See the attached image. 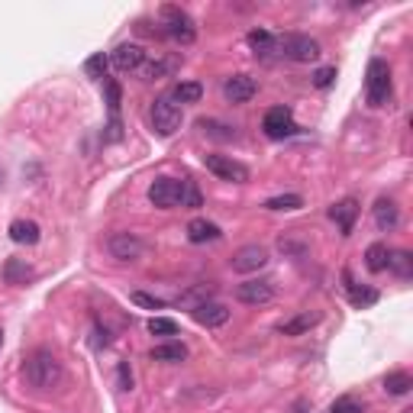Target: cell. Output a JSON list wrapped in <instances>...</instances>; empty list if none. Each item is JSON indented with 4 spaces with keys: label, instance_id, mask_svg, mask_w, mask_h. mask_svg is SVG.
<instances>
[{
    "label": "cell",
    "instance_id": "obj_1",
    "mask_svg": "<svg viewBox=\"0 0 413 413\" xmlns=\"http://www.w3.org/2000/svg\"><path fill=\"white\" fill-rule=\"evenodd\" d=\"M23 375H26L29 387H36V391H52V387L62 381V365H58V358L52 355L49 349H36L33 355L26 358Z\"/></svg>",
    "mask_w": 413,
    "mask_h": 413
},
{
    "label": "cell",
    "instance_id": "obj_2",
    "mask_svg": "<svg viewBox=\"0 0 413 413\" xmlns=\"http://www.w3.org/2000/svg\"><path fill=\"white\" fill-rule=\"evenodd\" d=\"M365 97L371 107H385L391 97V68L381 58H371L368 62V77H365Z\"/></svg>",
    "mask_w": 413,
    "mask_h": 413
},
{
    "label": "cell",
    "instance_id": "obj_3",
    "mask_svg": "<svg viewBox=\"0 0 413 413\" xmlns=\"http://www.w3.org/2000/svg\"><path fill=\"white\" fill-rule=\"evenodd\" d=\"M181 104H175L171 100V94H161V97H155L152 104V129L159 136H175L178 129H181Z\"/></svg>",
    "mask_w": 413,
    "mask_h": 413
},
{
    "label": "cell",
    "instance_id": "obj_4",
    "mask_svg": "<svg viewBox=\"0 0 413 413\" xmlns=\"http://www.w3.org/2000/svg\"><path fill=\"white\" fill-rule=\"evenodd\" d=\"M161 26H165V33L175 39V43L181 45H191L197 39V29H194V20H191L188 10L181 7H161Z\"/></svg>",
    "mask_w": 413,
    "mask_h": 413
},
{
    "label": "cell",
    "instance_id": "obj_5",
    "mask_svg": "<svg viewBox=\"0 0 413 413\" xmlns=\"http://www.w3.org/2000/svg\"><path fill=\"white\" fill-rule=\"evenodd\" d=\"M107 252H110L117 262H136V259H142V252H146V242H142L136 232L119 230V232H110V236H107Z\"/></svg>",
    "mask_w": 413,
    "mask_h": 413
},
{
    "label": "cell",
    "instance_id": "obj_6",
    "mask_svg": "<svg viewBox=\"0 0 413 413\" xmlns=\"http://www.w3.org/2000/svg\"><path fill=\"white\" fill-rule=\"evenodd\" d=\"M203 165H207V171H213L220 181H232V184L249 181V168H245L242 161L232 159V155H203Z\"/></svg>",
    "mask_w": 413,
    "mask_h": 413
},
{
    "label": "cell",
    "instance_id": "obj_7",
    "mask_svg": "<svg viewBox=\"0 0 413 413\" xmlns=\"http://www.w3.org/2000/svg\"><path fill=\"white\" fill-rule=\"evenodd\" d=\"M181 191H184V181H178V178H159L149 188V200L159 210H171V207L181 203Z\"/></svg>",
    "mask_w": 413,
    "mask_h": 413
},
{
    "label": "cell",
    "instance_id": "obj_8",
    "mask_svg": "<svg viewBox=\"0 0 413 413\" xmlns=\"http://www.w3.org/2000/svg\"><path fill=\"white\" fill-rule=\"evenodd\" d=\"M281 45H284V55L291 58V62H316V58H320V43L310 39V36H304V33L284 36Z\"/></svg>",
    "mask_w": 413,
    "mask_h": 413
},
{
    "label": "cell",
    "instance_id": "obj_9",
    "mask_svg": "<svg viewBox=\"0 0 413 413\" xmlns=\"http://www.w3.org/2000/svg\"><path fill=\"white\" fill-rule=\"evenodd\" d=\"M262 129H265L268 139H284V136L297 133V123H294V113L287 107H272L262 119Z\"/></svg>",
    "mask_w": 413,
    "mask_h": 413
},
{
    "label": "cell",
    "instance_id": "obj_10",
    "mask_svg": "<svg viewBox=\"0 0 413 413\" xmlns=\"http://www.w3.org/2000/svg\"><path fill=\"white\" fill-rule=\"evenodd\" d=\"M232 272H239V274H252V272H262V268L268 265V249L265 245H259V242H252V245H242L236 255H232Z\"/></svg>",
    "mask_w": 413,
    "mask_h": 413
},
{
    "label": "cell",
    "instance_id": "obj_11",
    "mask_svg": "<svg viewBox=\"0 0 413 413\" xmlns=\"http://www.w3.org/2000/svg\"><path fill=\"white\" fill-rule=\"evenodd\" d=\"M274 297V287L272 281H242L236 287V301L239 304H249V307H262Z\"/></svg>",
    "mask_w": 413,
    "mask_h": 413
},
{
    "label": "cell",
    "instance_id": "obj_12",
    "mask_svg": "<svg viewBox=\"0 0 413 413\" xmlns=\"http://www.w3.org/2000/svg\"><path fill=\"white\" fill-rule=\"evenodd\" d=\"M255 91H259V85H255V77L249 75H232L223 81V97L230 100V104H245V100H252Z\"/></svg>",
    "mask_w": 413,
    "mask_h": 413
},
{
    "label": "cell",
    "instance_id": "obj_13",
    "mask_svg": "<svg viewBox=\"0 0 413 413\" xmlns=\"http://www.w3.org/2000/svg\"><path fill=\"white\" fill-rule=\"evenodd\" d=\"M110 62H113V68H117V71H139L142 65H146V49L136 45V43H123V45L113 49Z\"/></svg>",
    "mask_w": 413,
    "mask_h": 413
},
{
    "label": "cell",
    "instance_id": "obj_14",
    "mask_svg": "<svg viewBox=\"0 0 413 413\" xmlns=\"http://www.w3.org/2000/svg\"><path fill=\"white\" fill-rule=\"evenodd\" d=\"M329 220L339 226L343 236H349L352 226H355V220H358V200L355 197H345V200L333 203V207H329Z\"/></svg>",
    "mask_w": 413,
    "mask_h": 413
},
{
    "label": "cell",
    "instance_id": "obj_15",
    "mask_svg": "<svg viewBox=\"0 0 413 413\" xmlns=\"http://www.w3.org/2000/svg\"><path fill=\"white\" fill-rule=\"evenodd\" d=\"M191 313H194V320L200 323V326H207V329H217V326H223V323L230 320V310H226L223 304H217V301L197 304Z\"/></svg>",
    "mask_w": 413,
    "mask_h": 413
},
{
    "label": "cell",
    "instance_id": "obj_16",
    "mask_svg": "<svg viewBox=\"0 0 413 413\" xmlns=\"http://www.w3.org/2000/svg\"><path fill=\"white\" fill-rule=\"evenodd\" d=\"M320 323V310H304V313L291 316V320H284L278 326L281 336H304V333H310V329Z\"/></svg>",
    "mask_w": 413,
    "mask_h": 413
},
{
    "label": "cell",
    "instance_id": "obj_17",
    "mask_svg": "<svg viewBox=\"0 0 413 413\" xmlns=\"http://www.w3.org/2000/svg\"><path fill=\"white\" fill-rule=\"evenodd\" d=\"M188 239L194 245L213 242V239H220V226L210 223V220H191V223H188Z\"/></svg>",
    "mask_w": 413,
    "mask_h": 413
},
{
    "label": "cell",
    "instance_id": "obj_18",
    "mask_svg": "<svg viewBox=\"0 0 413 413\" xmlns=\"http://www.w3.org/2000/svg\"><path fill=\"white\" fill-rule=\"evenodd\" d=\"M175 68H178V58L168 55V58H155V62L142 65L139 75H142V81H159V77H168Z\"/></svg>",
    "mask_w": 413,
    "mask_h": 413
},
{
    "label": "cell",
    "instance_id": "obj_19",
    "mask_svg": "<svg viewBox=\"0 0 413 413\" xmlns=\"http://www.w3.org/2000/svg\"><path fill=\"white\" fill-rule=\"evenodd\" d=\"M10 239L20 245H36L39 242V226L33 220H14L10 223Z\"/></svg>",
    "mask_w": 413,
    "mask_h": 413
},
{
    "label": "cell",
    "instance_id": "obj_20",
    "mask_svg": "<svg viewBox=\"0 0 413 413\" xmlns=\"http://www.w3.org/2000/svg\"><path fill=\"white\" fill-rule=\"evenodd\" d=\"M4 281L23 287L26 281H33V268H29L23 259H7V265H4Z\"/></svg>",
    "mask_w": 413,
    "mask_h": 413
},
{
    "label": "cell",
    "instance_id": "obj_21",
    "mask_svg": "<svg viewBox=\"0 0 413 413\" xmlns=\"http://www.w3.org/2000/svg\"><path fill=\"white\" fill-rule=\"evenodd\" d=\"M375 223H378V230H394V226L400 223V213H397V203L394 200H378L375 203Z\"/></svg>",
    "mask_w": 413,
    "mask_h": 413
},
{
    "label": "cell",
    "instance_id": "obj_22",
    "mask_svg": "<svg viewBox=\"0 0 413 413\" xmlns=\"http://www.w3.org/2000/svg\"><path fill=\"white\" fill-rule=\"evenodd\" d=\"M387 259H391V249H387L385 242H371L368 252H365V265H368V272H385L387 268Z\"/></svg>",
    "mask_w": 413,
    "mask_h": 413
},
{
    "label": "cell",
    "instance_id": "obj_23",
    "mask_svg": "<svg viewBox=\"0 0 413 413\" xmlns=\"http://www.w3.org/2000/svg\"><path fill=\"white\" fill-rule=\"evenodd\" d=\"M152 358H155V362L175 365V362H184V358H188V349H184L181 343H165V345H155V349H152Z\"/></svg>",
    "mask_w": 413,
    "mask_h": 413
},
{
    "label": "cell",
    "instance_id": "obj_24",
    "mask_svg": "<svg viewBox=\"0 0 413 413\" xmlns=\"http://www.w3.org/2000/svg\"><path fill=\"white\" fill-rule=\"evenodd\" d=\"M410 387H413V378L407 371H391L385 378V391L391 394V397H404V394H410Z\"/></svg>",
    "mask_w": 413,
    "mask_h": 413
},
{
    "label": "cell",
    "instance_id": "obj_25",
    "mask_svg": "<svg viewBox=\"0 0 413 413\" xmlns=\"http://www.w3.org/2000/svg\"><path fill=\"white\" fill-rule=\"evenodd\" d=\"M245 43H249V49H252L255 55H268V52H274V36L268 33V29H252V33L245 36Z\"/></svg>",
    "mask_w": 413,
    "mask_h": 413
},
{
    "label": "cell",
    "instance_id": "obj_26",
    "mask_svg": "<svg viewBox=\"0 0 413 413\" xmlns=\"http://www.w3.org/2000/svg\"><path fill=\"white\" fill-rule=\"evenodd\" d=\"M197 127L203 129V136H210V139H217V142H230V139H236V129L226 127V123H220V119H200Z\"/></svg>",
    "mask_w": 413,
    "mask_h": 413
},
{
    "label": "cell",
    "instance_id": "obj_27",
    "mask_svg": "<svg viewBox=\"0 0 413 413\" xmlns=\"http://www.w3.org/2000/svg\"><path fill=\"white\" fill-rule=\"evenodd\" d=\"M200 97H203V87L197 85V81H181V85H175V91H171V100H175V104H197Z\"/></svg>",
    "mask_w": 413,
    "mask_h": 413
},
{
    "label": "cell",
    "instance_id": "obj_28",
    "mask_svg": "<svg viewBox=\"0 0 413 413\" xmlns=\"http://www.w3.org/2000/svg\"><path fill=\"white\" fill-rule=\"evenodd\" d=\"M301 207H304L301 194H278L265 200V210H301Z\"/></svg>",
    "mask_w": 413,
    "mask_h": 413
},
{
    "label": "cell",
    "instance_id": "obj_29",
    "mask_svg": "<svg viewBox=\"0 0 413 413\" xmlns=\"http://www.w3.org/2000/svg\"><path fill=\"white\" fill-rule=\"evenodd\" d=\"M387 268H394V274H397V278H410V274H413V259H410V252H404V249L391 252V259H387Z\"/></svg>",
    "mask_w": 413,
    "mask_h": 413
},
{
    "label": "cell",
    "instance_id": "obj_30",
    "mask_svg": "<svg viewBox=\"0 0 413 413\" xmlns=\"http://www.w3.org/2000/svg\"><path fill=\"white\" fill-rule=\"evenodd\" d=\"M349 301H352V307H371V304L378 301V291H371V287H358V284H349Z\"/></svg>",
    "mask_w": 413,
    "mask_h": 413
},
{
    "label": "cell",
    "instance_id": "obj_31",
    "mask_svg": "<svg viewBox=\"0 0 413 413\" xmlns=\"http://www.w3.org/2000/svg\"><path fill=\"white\" fill-rule=\"evenodd\" d=\"M149 333L152 336H178V323L171 316H152L149 320Z\"/></svg>",
    "mask_w": 413,
    "mask_h": 413
},
{
    "label": "cell",
    "instance_id": "obj_32",
    "mask_svg": "<svg viewBox=\"0 0 413 413\" xmlns=\"http://www.w3.org/2000/svg\"><path fill=\"white\" fill-rule=\"evenodd\" d=\"M107 65H110V62H107V55H104V52H97V55H91L85 62V75L100 81V77H107Z\"/></svg>",
    "mask_w": 413,
    "mask_h": 413
},
{
    "label": "cell",
    "instance_id": "obj_33",
    "mask_svg": "<svg viewBox=\"0 0 413 413\" xmlns=\"http://www.w3.org/2000/svg\"><path fill=\"white\" fill-rule=\"evenodd\" d=\"M203 203V197H200V191H197V184L194 181H188L184 178V191H181V207H191V210H197Z\"/></svg>",
    "mask_w": 413,
    "mask_h": 413
},
{
    "label": "cell",
    "instance_id": "obj_34",
    "mask_svg": "<svg viewBox=\"0 0 413 413\" xmlns=\"http://www.w3.org/2000/svg\"><path fill=\"white\" fill-rule=\"evenodd\" d=\"M210 294H213V287H210V284H197V287H191V291L181 297V301H184V304H191V307H197V304H203ZM181 301H178V304H181Z\"/></svg>",
    "mask_w": 413,
    "mask_h": 413
},
{
    "label": "cell",
    "instance_id": "obj_35",
    "mask_svg": "<svg viewBox=\"0 0 413 413\" xmlns=\"http://www.w3.org/2000/svg\"><path fill=\"white\" fill-rule=\"evenodd\" d=\"M104 91H107V107H110V117H119V97H123L119 85H117V81H107Z\"/></svg>",
    "mask_w": 413,
    "mask_h": 413
},
{
    "label": "cell",
    "instance_id": "obj_36",
    "mask_svg": "<svg viewBox=\"0 0 413 413\" xmlns=\"http://www.w3.org/2000/svg\"><path fill=\"white\" fill-rule=\"evenodd\" d=\"M133 304H136V307H146V310H161V307H165V301H159V297H152V294H142V291H136V294H133Z\"/></svg>",
    "mask_w": 413,
    "mask_h": 413
},
{
    "label": "cell",
    "instance_id": "obj_37",
    "mask_svg": "<svg viewBox=\"0 0 413 413\" xmlns=\"http://www.w3.org/2000/svg\"><path fill=\"white\" fill-rule=\"evenodd\" d=\"M329 413H362V404H358L355 397H339Z\"/></svg>",
    "mask_w": 413,
    "mask_h": 413
},
{
    "label": "cell",
    "instance_id": "obj_38",
    "mask_svg": "<svg viewBox=\"0 0 413 413\" xmlns=\"http://www.w3.org/2000/svg\"><path fill=\"white\" fill-rule=\"evenodd\" d=\"M278 249H281V255H297V259H301V255H307V245H304V242H291V239H281Z\"/></svg>",
    "mask_w": 413,
    "mask_h": 413
},
{
    "label": "cell",
    "instance_id": "obj_39",
    "mask_svg": "<svg viewBox=\"0 0 413 413\" xmlns=\"http://www.w3.org/2000/svg\"><path fill=\"white\" fill-rule=\"evenodd\" d=\"M333 77H336V68H320L313 75V85L316 87H329V85H333Z\"/></svg>",
    "mask_w": 413,
    "mask_h": 413
},
{
    "label": "cell",
    "instance_id": "obj_40",
    "mask_svg": "<svg viewBox=\"0 0 413 413\" xmlns=\"http://www.w3.org/2000/svg\"><path fill=\"white\" fill-rule=\"evenodd\" d=\"M119 387H123V391H129V387H133V371H129L127 362L119 365Z\"/></svg>",
    "mask_w": 413,
    "mask_h": 413
},
{
    "label": "cell",
    "instance_id": "obj_41",
    "mask_svg": "<svg viewBox=\"0 0 413 413\" xmlns=\"http://www.w3.org/2000/svg\"><path fill=\"white\" fill-rule=\"evenodd\" d=\"M0 345H4V333H0Z\"/></svg>",
    "mask_w": 413,
    "mask_h": 413
}]
</instances>
